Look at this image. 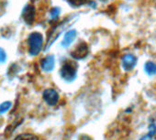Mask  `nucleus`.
Listing matches in <instances>:
<instances>
[{"mask_svg":"<svg viewBox=\"0 0 156 140\" xmlns=\"http://www.w3.org/2000/svg\"><path fill=\"white\" fill-rule=\"evenodd\" d=\"M144 70L148 75H154L156 74V64L152 61H148L144 65Z\"/></svg>","mask_w":156,"mask_h":140,"instance_id":"obj_9","label":"nucleus"},{"mask_svg":"<svg viewBox=\"0 0 156 140\" xmlns=\"http://www.w3.org/2000/svg\"><path fill=\"white\" fill-rule=\"evenodd\" d=\"M22 17L28 25H31L35 19V9L32 6L28 5L23 10Z\"/></svg>","mask_w":156,"mask_h":140,"instance_id":"obj_6","label":"nucleus"},{"mask_svg":"<svg viewBox=\"0 0 156 140\" xmlns=\"http://www.w3.org/2000/svg\"><path fill=\"white\" fill-rule=\"evenodd\" d=\"M66 1L73 7H79L88 2L89 0H66Z\"/></svg>","mask_w":156,"mask_h":140,"instance_id":"obj_12","label":"nucleus"},{"mask_svg":"<svg viewBox=\"0 0 156 140\" xmlns=\"http://www.w3.org/2000/svg\"><path fill=\"white\" fill-rule=\"evenodd\" d=\"M151 135H144V136H142L140 140H151Z\"/></svg>","mask_w":156,"mask_h":140,"instance_id":"obj_17","label":"nucleus"},{"mask_svg":"<svg viewBox=\"0 0 156 140\" xmlns=\"http://www.w3.org/2000/svg\"><path fill=\"white\" fill-rule=\"evenodd\" d=\"M7 59V55H6V52L3 49L0 48V63H3Z\"/></svg>","mask_w":156,"mask_h":140,"instance_id":"obj_15","label":"nucleus"},{"mask_svg":"<svg viewBox=\"0 0 156 140\" xmlns=\"http://www.w3.org/2000/svg\"><path fill=\"white\" fill-rule=\"evenodd\" d=\"M11 106H12L11 102H5V103L1 104H0V114L7 113L10 109Z\"/></svg>","mask_w":156,"mask_h":140,"instance_id":"obj_11","label":"nucleus"},{"mask_svg":"<svg viewBox=\"0 0 156 140\" xmlns=\"http://www.w3.org/2000/svg\"><path fill=\"white\" fill-rule=\"evenodd\" d=\"M121 61L125 71H131L137 64V58L132 54H126L122 57Z\"/></svg>","mask_w":156,"mask_h":140,"instance_id":"obj_5","label":"nucleus"},{"mask_svg":"<svg viewBox=\"0 0 156 140\" xmlns=\"http://www.w3.org/2000/svg\"><path fill=\"white\" fill-rule=\"evenodd\" d=\"M15 140H39L38 136L32 134H22L15 138Z\"/></svg>","mask_w":156,"mask_h":140,"instance_id":"obj_10","label":"nucleus"},{"mask_svg":"<svg viewBox=\"0 0 156 140\" xmlns=\"http://www.w3.org/2000/svg\"><path fill=\"white\" fill-rule=\"evenodd\" d=\"M76 30L75 29H71L69 31H67L64 35V38L62 41V46L64 48L69 47L74 40V39L76 38Z\"/></svg>","mask_w":156,"mask_h":140,"instance_id":"obj_8","label":"nucleus"},{"mask_svg":"<svg viewBox=\"0 0 156 140\" xmlns=\"http://www.w3.org/2000/svg\"><path fill=\"white\" fill-rule=\"evenodd\" d=\"M77 68H78V65L76 62L73 60H65L62 63L61 71H60V74L62 78L65 82L72 83L76 77Z\"/></svg>","mask_w":156,"mask_h":140,"instance_id":"obj_1","label":"nucleus"},{"mask_svg":"<svg viewBox=\"0 0 156 140\" xmlns=\"http://www.w3.org/2000/svg\"><path fill=\"white\" fill-rule=\"evenodd\" d=\"M44 101L51 106H54L59 102V94L54 89H47L43 93Z\"/></svg>","mask_w":156,"mask_h":140,"instance_id":"obj_4","label":"nucleus"},{"mask_svg":"<svg viewBox=\"0 0 156 140\" xmlns=\"http://www.w3.org/2000/svg\"><path fill=\"white\" fill-rule=\"evenodd\" d=\"M54 65L55 59L52 55H48L41 60V68L45 72H51L54 69Z\"/></svg>","mask_w":156,"mask_h":140,"instance_id":"obj_7","label":"nucleus"},{"mask_svg":"<svg viewBox=\"0 0 156 140\" xmlns=\"http://www.w3.org/2000/svg\"><path fill=\"white\" fill-rule=\"evenodd\" d=\"M149 130H150L149 135H151V136H153V135L156 134V125H155V124L151 123V124L150 125Z\"/></svg>","mask_w":156,"mask_h":140,"instance_id":"obj_14","label":"nucleus"},{"mask_svg":"<svg viewBox=\"0 0 156 140\" xmlns=\"http://www.w3.org/2000/svg\"><path fill=\"white\" fill-rule=\"evenodd\" d=\"M60 13H61L60 9H58V8H53V9L51 10V19H58V17L60 16Z\"/></svg>","mask_w":156,"mask_h":140,"instance_id":"obj_13","label":"nucleus"},{"mask_svg":"<svg viewBox=\"0 0 156 140\" xmlns=\"http://www.w3.org/2000/svg\"><path fill=\"white\" fill-rule=\"evenodd\" d=\"M88 52H89L88 45L85 41H83L80 42V44H78L76 48L71 52V56L75 60H82L87 56Z\"/></svg>","mask_w":156,"mask_h":140,"instance_id":"obj_3","label":"nucleus"},{"mask_svg":"<svg viewBox=\"0 0 156 140\" xmlns=\"http://www.w3.org/2000/svg\"><path fill=\"white\" fill-rule=\"evenodd\" d=\"M28 43H29L30 54L32 56H36L41 52L42 49L43 37L40 32H33L29 36Z\"/></svg>","mask_w":156,"mask_h":140,"instance_id":"obj_2","label":"nucleus"},{"mask_svg":"<svg viewBox=\"0 0 156 140\" xmlns=\"http://www.w3.org/2000/svg\"><path fill=\"white\" fill-rule=\"evenodd\" d=\"M80 140H92V138L90 136L87 135H83L80 136Z\"/></svg>","mask_w":156,"mask_h":140,"instance_id":"obj_16","label":"nucleus"}]
</instances>
